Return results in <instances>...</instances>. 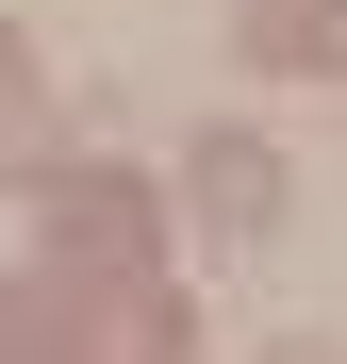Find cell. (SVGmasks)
Listing matches in <instances>:
<instances>
[{"label": "cell", "mask_w": 347, "mask_h": 364, "mask_svg": "<svg viewBox=\"0 0 347 364\" xmlns=\"http://www.w3.org/2000/svg\"><path fill=\"white\" fill-rule=\"evenodd\" d=\"M50 232H67V249L83 265H149V182H116V166H67V182H50Z\"/></svg>", "instance_id": "obj_1"}, {"label": "cell", "mask_w": 347, "mask_h": 364, "mask_svg": "<svg viewBox=\"0 0 347 364\" xmlns=\"http://www.w3.org/2000/svg\"><path fill=\"white\" fill-rule=\"evenodd\" d=\"M199 215H215V249H265L281 232V149L265 133H199Z\"/></svg>", "instance_id": "obj_2"}, {"label": "cell", "mask_w": 347, "mask_h": 364, "mask_svg": "<svg viewBox=\"0 0 347 364\" xmlns=\"http://www.w3.org/2000/svg\"><path fill=\"white\" fill-rule=\"evenodd\" d=\"M231 50H248V67H347V0H248Z\"/></svg>", "instance_id": "obj_3"}, {"label": "cell", "mask_w": 347, "mask_h": 364, "mask_svg": "<svg viewBox=\"0 0 347 364\" xmlns=\"http://www.w3.org/2000/svg\"><path fill=\"white\" fill-rule=\"evenodd\" d=\"M265 364H331V348H314V331H298V348H265Z\"/></svg>", "instance_id": "obj_4"}]
</instances>
